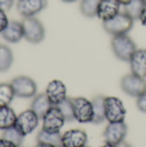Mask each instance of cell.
I'll return each mask as SVG.
<instances>
[{"label":"cell","instance_id":"obj_35","mask_svg":"<svg viewBox=\"0 0 146 147\" xmlns=\"http://www.w3.org/2000/svg\"><path fill=\"white\" fill-rule=\"evenodd\" d=\"M100 147H118L116 145H113V144H110V143H104L102 146Z\"/></svg>","mask_w":146,"mask_h":147},{"label":"cell","instance_id":"obj_28","mask_svg":"<svg viewBox=\"0 0 146 147\" xmlns=\"http://www.w3.org/2000/svg\"><path fill=\"white\" fill-rule=\"evenodd\" d=\"M136 105H137V109L142 112L146 113V92L144 94H142L140 97H137L136 100Z\"/></svg>","mask_w":146,"mask_h":147},{"label":"cell","instance_id":"obj_20","mask_svg":"<svg viewBox=\"0 0 146 147\" xmlns=\"http://www.w3.org/2000/svg\"><path fill=\"white\" fill-rule=\"evenodd\" d=\"M13 53L7 45H0V73H5L12 66Z\"/></svg>","mask_w":146,"mask_h":147},{"label":"cell","instance_id":"obj_7","mask_svg":"<svg viewBox=\"0 0 146 147\" xmlns=\"http://www.w3.org/2000/svg\"><path fill=\"white\" fill-rule=\"evenodd\" d=\"M74 108V117L79 123H91L93 119V110L90 100L84 97L72 98Z\"/></svg>","mask_w":146,"mask_h":147},{"label":"cell","instance_id":"obj_23","mask_svg":"<svg viewBox=\"0 0 146 147\" xmlns=\"http://www.w3.org/2000/svg\"><path fill=\"white\" fill-rule=\"evenodd\" d=\"M100 0H81L80 1V12L87 18L97 17V10Z\"/></svg>","mask_w":146,"mask_h":147},{"label":"cell","instance_id":"obj_14","mask_svg":"<svg viewBox=\"0 0 146 147\" xmlns=\"http://www.w3.org/2000/svg\"><path fill=\"white\" fill-rule=\"evenodd\" d=\"M121 5L118 0H100L97 10V17L102 22L109 21L120 12Z\"/></svg>","mask_w":146,"mask_h":147},{"label":"cell","instance_id":"obj_13","mask_svg":"<svg viewBox=\"0 0 146 147\" xmlns=\"http://www.w3.org/2000/svg\"><path fill=\"white\" fill-rule=\"evenodd\" d=\"M46 96L53 105H57L67 98V89L65 84L58 79L52 80L46 87Z\"/></svg>","mask_w":146,"mask_h":147},{"label":"cell","instance_id":"obj_34","mask_svg":"<svg viewBox=\"0 0 146 147\" xmlns=\"http://www.w3.org/2000/svg\"><path fill=\"white\" fill-rule=\"evenodd\" d=\"M118 1H119V2H120V5H121V6H126V5H128V3H130V2H131V1H132V0H118Z\"/></svg>","mask_w":146,"mask_h":147},{"label":"cell","instance_id":"obj_5","mask_svg":"<svg viewBox=\"0 0 146 147\" xmlns=\"http://www.w3.org/2000/svg\"><path fill=\"white\" fill-rule=\"evenodd\" d=\"M122 90L131 97H140L146 92V80L134 74H128L121 80Z\"/></svg>","mask_w":146,"mask_h":147},{"label":"cell","instance_id":"obj_38","mask_svg":"<svg viewBox=\"0 0 146 147\" xmlns=\"http://www.w3.org/2000/svg\"><path fill=\"white\" fill-rule=\"evenodd\" d=\"M58 147H64V146H62V145H61V146H58Z\"/></svg>","mask_w":146,"mask_h":147},{"label":"cell","instance_id":"obj_36","mask_svg":"<svg viewBox=\"0 0 146 147\" xmlns=\"http://www.w3.org/2000/svg\"><path fill=\"white\" fill-rule=\"evenodd\" d=\"M62 1H64V2H66V3H70V2H75V1H77V0H62Z\"/></svg>","mask_w":146,"mask_h":147},{"label":"cell","instance_id":"obj_26","mask_svg":"<svg viewBox=\"0 0 146 147\" xmlns=\"http://www.w3.org/2000/svg\"><path fill=\"white\" fill-rule=\"evenodd\" d=\"M56 107H57V108L59 109V111L62 112V114H63V117L65 119V121L70 122V121L75 120V117H74V108H73L72 99L66 98L65 100H63L61 103L57 104Z\"/></svg>","mask_w":146,"mask_h":147},{"label":"cell","instance_id":"obj_27","mask_svg":"<svg viewBox=\"0 0 146 147\" xmlns=\"http://www.w3.org/2000/svg\"><path fill=\"white\" fill-rule=\"evenodd\" d=\"M9 21H10V20L8 19V16H7L6 11L2 10V9H0V33L7 28Z\"/></svg>","mask_w":146,"mask_h":147},{"label":"cell","instance_id":"obj_4","mask_svg":"<svg viewBox=\"0 0 146 147\" xmlns=\"http://www.w3.org/2000/svg\"><path fill=\"white\" fill-rule=\"evenodd\" d=\"M104 114L105 120L109 123L124 122L126 110L121 99L116 97H104Z\"/></svg>","mask_w":146,"mask_h":147},{"label":"cell","instance_id":"obj_9","mask_svg":"<svg viewBox=\"0 0 146 147\" xmlns=\"http://www.w3.org/2000/svg\"><path fill=\"white\" fill-rule=\"evenodd\" d=\"M42 129L44 131L49 132V133H61L62 127L64 126V123L66 122L62 112L56 105H53L45 113V115L42 117Z\"/></svg>","mask_w":146,"mask_h":147},{"label":"cell","instance_id":"obj_31","mask_svg":"<svg viewBox=\"0 0 146 147\" xmlns=\"http://www.w3.org/2000/svg\"><path fill=\"white\" fill-rule=\"evenodd\" d=\"M139 20L141 21L142 25H144V26L146 28V8L143 10V12H142V14H141V17Z\"/></svg>","mask_w":146,"mask_h":147},{"label":"cell","instance_id":"obj_30","mask_svg":"<svg viewBox=\"0 0 146 147\" xmlns=\"http://www.w3.org/2000/svg\"><path fill=\"white\" fill-rule=\"evenodd\" d=\"M0 147H19L18 145H16L14 143L12 142L8 141L6 138H3V137H1L0 138Z\"/></svg>","mask_w":146,"mask_h":147},{"label":"cell","instance_id":"obj_12","mask_svg":"<svg viewBox=\"0 0 146 147\" xmlns=\"http://www.w3.org/2000/svg\"><path fill=\"white\" fill-rule=\"evenodd\" d=\"M87 133L79 129H69L62 135V146L64 147H82L87 144Z\"/></svg>","mask_w":146,"mask_h":147},{"label":"cell","instance_id":"obj_22","mask_svg":"<svg viewBox=\"0 0 146 147\" xmlns=\"http://www.w3.org/2000/svg\"><path fill=\"white\" fill-rule=\"evenodd\" d=\"M146 6L143 0H132L128 5L124 7V12L128 14L133 20H139Z\"/></svg>","mask_w":146,"mask_h":147},{"label":"cell","instance_id":"obj_32","mask_svg":"<svg viewBox=\"0 0 146 147\" xmlns=\"http://www.w3.org/2000/svg\"><path fill=\"white\" fill-rule=\"evenodd\" d=\"M34 147H56L54 145H51V144H45V143H37L36 146Z\"/></svg>","mask_w":146,"mask_h":147},{"label":"cell","instance_id":"obj_33","mask_svg":"<svg viewBox=\"0 0 146 147\" xmlns=\"http://www.w3.org/2000/svg\"><path fill=\"white\" fill-rule=\"evenodd\" d=\"M116 146H118V147H132V146H131V145H130V144H128L126 142H124V141L121 142L120 144H118Z\"/></svg>","mask_w":146,"mask_h":147},{"label":"cell","instance_id":"obj_8","mask_svg":"<svg viewBox=\"0 0 146 147\" xmlns=\"http://www.w3.org/2000/svg\"><path fill=\"white\" fill-rule=\"evenodd\" d=\"M40 117L32 109L25 110L17 115V121L14 123V126L22 133V135L31 134L39 125Z\"/></svg>","mask_w":146,"mask_h":147},{"label":"cell","instance_id":"obj_16","mask_svg":"<svg viewBox=\"0 0 146 147\" xmlns=\"http://www.w3.org/2000/svg\"><path fill=\"white\" fill-rule=\"evenodd\" d=\"M1 36L9 43H18L23 37V25L22 22H19L17 20H11L7 25V28L1 32Z\"/></svg>","mask_w":146,"mask_h":147},{"label":"cell","instance_id":"obj_18","mask_svg":"<svg viewBox=\"0 0 146 147\" xmlns=\"http://www.w3.org/2000/svg\"><path fill=\"white\" fill-rule=\"evenodd\" d=\"M17 121V114L12 108L9 105L0 107V129L5 131L8 127L14 125Z\"/></svg>","mask_w":146,"mask_h":147},{"label":"cell","instance_id":"obj_10","mask_svg":"<svg viewBox=\"0 0 146 147\" xmlns=\"http://www.w3.org/2000/svg\"><path fill=\"white\" fill-rule=\"evenodd\" d=\"M128 133V126L124 122L109 123L103 131V137L105 143L118 145L124 141Z\"/></svg>","mask_w":146,"mask_h":147},{"label":"cell","instance_id":"obj_17","mask_svg":"<svg viewBox=\"0 0 146 147\" xmlns=\"http://www.w3.org/2000/svg\"><path fill=\"white\" fill-rule=\"evenodd\" d=\"M52 107L53 104L47 98L46 93H40V94L34 96V99L31 103V109L36 113L40 119H42Z\"/></svg>","mask_w":146,"mask_h":147},{"label":"cell","instance_id":"obj_19","mask_svg":"<svg viewBox=\"0 0 146 147\" xmlns=\"http://www.w3.org/2000/svg\"><path fill=\"white\" fill-rule=\"evenodd\" d=\"M92 110H93V124H100L105 120L104 114V97L103 96H97L91 100Z\"/></svg>","mask_w":146,"mask_h":147},{"label":"cell","instance_id":"obj_21","mask_svg":"<svg viewBox=\"0 0 146 147\" xmlns=\"http://www.w3.org/2000/svg\"><path fill=\"white\" fill-rule=\"evenodd\" d=\"M37 143H45V144H51L54 146L58 147L62 145V135L61 133H49L47 131L41 129L37 134Z\"/></svg>","mask_w":146,"mask_h":147},{"label":"cell","instance_id":"obj_2","mask_svg":"<svg viewBox=\"0 0 146 147\" xmlns=\"http://www.w3.org/2000/svg\"><path fill=\"white\" fill-rule=\"evenodd\" d=\"M134 20L125 12H119L114 18L103 22V29L112 36L128 34L133 28Z\"/></svg>","mask_w":146,"mask_h":147},{"label":"cell","instance_id":"obj_15","mask_svg":"<svg viewBox=\"0 0 146 147\" xmlns=\"http://www.w3.org/2000/svg\"><path fill=\"white\" fill-rule=\"evenodd\" d=\"M130 67L131 73L137 75L140 77H146V49H136L130 58Z\"/></svg>","mask_w":146,"mask_h":147},{"label":"cell","instance_id":"obj_1","mask_svg":"<svg viewBox=\"0 0 146 147\" xmlns=\"http://www.w3.org/2000/svg\"><path fill=\"white\" fill-rule=\"evenodd\" d=\"M111 47L113 54L121 61H128L131 56L136 51V44L128 34L116 35L111 40Z\"/></svg>","mask_w":146,"mask_h":147},{"label":"cell","instance_id":"obj_25","mask_svg":"<svg viewBox=\"0 0 146 147\" xmlns=\"http://www.w3.org/2000/svg\"><path fill=\"white\" fill-rule=\"evenodd\" d=\"M2 137L3 138H6L8 141L12 142L14 143L16 145H18L19 147L21 146V144H22V142L24 140V135H22V133L19 131L14 125L11 126V127H8L7 129L3 131V133H2Z\"/></svg>","mask_w":146,"mask_h":147},{"label":"cell","instance_id":"obj_37","mask_svg":"<svg viewBox=\"0 0 146 147\" xmlns=\"http://www.w3.org/2000/svg\"><path fill=\"white\" fill-rule=\"evenodd\" d=\"M144 1V3H145V6H146V0H143Z\"/></svg>","mask_w":146,"mask_h":147},{"label":"cell","instance_id":"obj_6","mask_svg":"<svg viewBox=\"0 0 146 147\" xmlns=\"http://www.w3.org/2000/svg\"><path fill=\"white\" fill-rule=\"evenodd\" d=\"M14 96L18 98L29 99L36 94L37 86L35 81L28 76H19L11 81Z\"/></svg>","mask_w":146,"mask_h":147},{"label":"cell","instance_id":"obj_24","mask_svg":"<svg viewBox=\"0 0 146 147\" xmlns=\"http://www.w3.org/2000/svg\"><path fill=\"white\" fill-rule=\"evenodd\" d=\"M14 97L16 96L11 84H7V82L0 84V107L10 105Z\"/></svg>","mask_w":146,"mask_h":147},{"label":"cell","instance_id":"obj_29","mask_svg":"<svg viewBox=\"0 0 146 147\" xmlns=\"http://www.w3.org/2000/svg\"><path fill=\"white\" fill-rule=\"evenodd\" d=\"M13 6V0H0V9L9 11Z\"/></svg>","mask_w":146,"mask_h":147},{"label":"cell","instance_id":"obj_39","mask_svg":"<svg viewBox=\"0 0 146 147\" xmlns=\"http://www.w3.org/2000/svg\"><path fill=\"white\" fill-rule=\"evenodd\" d=\"M82 147H88V146H86V145H85V146H82Z\"/></svg>","mask_w":146,"mask_h":147},{"label":"cell","instance_id":"obj_11","mask_svg":"<svg viewBox=\"0 0 146 147\" xmlns=\"http://www.w3.org/2000/svg\"><path fill=\"white\" fill-rule=\"evenodd\" d=\"M47 6V0H18L17 10L23 17H35Z\"/></svg>","mask_w":146,"mask_h":147},{"label":"cell","instance_id":"obj_3","mask_svg":"<svg viewBox=\"0 0 146 147\" xmlns=\"http://www.w3.org/2000/svg\"><path fill=\"white\" fill-rule=\"evenodd\" d=\"M24 38L30 43H41L45 37V29L41 21L35 17H28L22 20Z\"/></svg>","mask_w":146,"mask_h":147}]
</instances>
